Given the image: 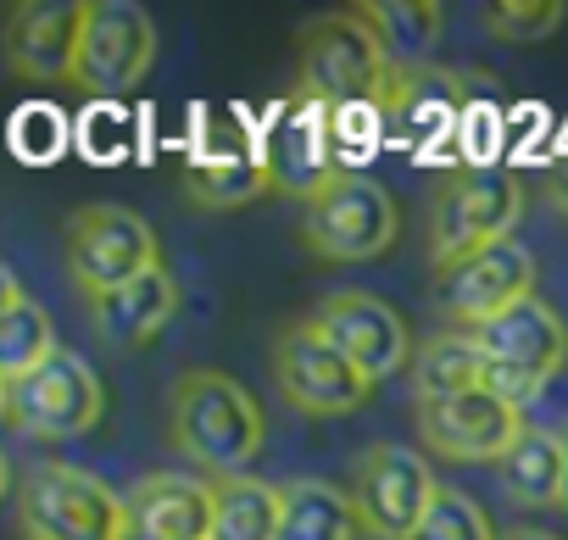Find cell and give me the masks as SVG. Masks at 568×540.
<instances>
[{"instance_id": "obj_19", "label": "cell", "mask_w": 568, "mask_h": 540, "mask_svg": "<svg viewBox=\"0 0 568 540\" xmlns=\"http://www.w3.org/2000/svg\"><path fill=\"white\" fill-rule=\"evenodd\" d=\"M173 318H179V279L168 274V267H151L145 279L118 285V291H106V296L90 302L95 335H101L106 346H118V351L151 346Z\"/></svg>"}, {"instance_id": "obj_21", "label": "cell", "mask_w": 568, "mask_h": 540, "mask_svg": "<svg viewBox=\"0 0 568 540\" xmlns=\"http://www.w3.org/2000/svg\"><path fill=\"white\" fill-rule=\"evenodd\" d=\"M363 518L352 490L329 479H291L284 485V512H278V540H357Z\"/></svg>"}, {"instance_id": "obj_15", "label": "cell", "mask_w": 568, "mask_h": 540, "mask_svg": "<svg viewBox=\"0 0 568 540\" xmlns=\"http://www.w3.org/2000/svg\"><path fill=\"white\" fill-rule=\"evenodd\" d=\"M307 318H313L374 385H379V379H396V374L413 368V357H418L407 318H402L390 302L368 296V291H329Z\"/></svg>"}, {"instance_id": "obj_20", "label": "cell", "mask_w": 568, "mask_h": 540, "mask_svg": "<svg viewBox=\"0 0 568 540\" xmlns=\"http://www.w3.org/2000/svg\"><path fill=\"white\" fill-rule=\"evenodd\" d=\"M267 190H278V184H273V167H267L262 151H206L184 167V195L206 212L251 206Z\"/></svg>"}, {"instance_id": "obj_17", "label": "cell", "mask_w": 568, "mask_h": 540, "mask_svg": "<svg viewBox=\"0 0 568 540\" xmlns=\"http://www.w3.org/2000/svg\"><path fill=\"white\" fill-rule=\"evenodd\" d=\"M262 156H267V167H273V184H278L284 195H296V201H307L324 179L346 173L335 112H329V106H313V101H296V95L278 106Z\"/></svg>"}, {"instance_id": "obj_29", "label": "cell", "mask_w": 568, "mask_h": 540, "mask_svg": "<svg viewBox=\"0 0 568 540\" xmlns=\"http://www.w3.org/2000/svg\"><path fill=\"white\" fill-rule=\"evenodd\" d=\"M546 201L568 217V156H562V162H551V173H546Z\"/></svg>"}, {"instance_id": "obj_25", "label": "cell", "mask_w": 568, "mask_h": 540, "mask_svg": "<svg viewBox=\"0 0 568 540\" xmlns=\"http://www.w3.org/2000/svg\"><path fill=\"white\" fill-rule=\"evenodd\" d=\"M501 490L518 507H562V435L557 429H524L513 451L496 462Z\"/></svg>"}, {"instance_id": "obj_18", "label": "cell", "mask_w": 568, "mask_h": 540, "mask_svg": "<svg viewBox=\"0 0 568 540\" xmlns=\"http://www.w3.org/2000/svg\"><path fill=\"white\" fill-rule=\"evenodd\" d=\"M123 540H212V479L145 473L123 490Z\"/></svg>"}, {"instance_id": "obj_8", "label": "cell", "mask_w": 568, "mask_h": 540, "mask_svg": "<svg viewBox=\"0 0 568 540\" xmlns=\"http://www.w3.org/2000/svg\"><path fill=\"white\" fill-rule=\"evenodd\" d=\"M62 251H68V274L84 291V302L145 279L151 267H162L156 256V228L118 201H90L68 217L62 228Z\"/></svg>"}, {"instance_id": "obj_30", "label": "cell", "mask_w": 568, "mask_h": 540, "mask_svg": "<svg viewBox=\"0 0 568 540\" xmlns=\"http://www.w3.org/2000/svg\"><path fill=\"white\" fill-rule=\"evenodd\" d=\"M501 540H557L551 529H513V534H501Z\"/></svg>"}, {"instance_id": "obj_10", "label": "cell", "mask_w": 568, "mask_h": 540, "mask_svg": "<svg viewBox=\"0 0 568 540\" xmlns=\"http://www.w3.org/2000/svg\"><path fill=\"white\" fill-rule=\"evenodd\" d=\"M0 407H7V424L23 429L29 440H73V435H90L101 424L106 385L79 351L62 346L34 374L0 385Z\"/></svg>"}, {"instance_id": "obj_28", "label": "cell", "mask_w": 568, "mask_h": 540, "mask_svg": "<svg viewBox=\"0 0 568 540\" xmlns=\"http://www.w3.org/2000/svg\"><path fill=\"white\" fill-rule=\"evenodd\" d=\"M562 18H568L562 0H490V7H485V29L496 40H513V45L557 34Z\"/></svg>"}, {"instance_id": "obj_13", "label": "cell", "mask_w": 568, "mask_h": 540, "mask_svg": "<svg viewBox=\"0 0 568 540\" xmlns=\"http://www.w3.org/2000/svg\"><path fill=\"white\" fill-rule=\"evenodd\" d=\"M156 62V23L134 0H90L73 84L84 95H134Z\"/></svg>"}, {"instance_id": "obj_14", "label": "cell", "mask_w": 568, "mask_h": 540, "mask_svg": "<svg viewBox=\"0 0 568 540\" xmlns=\"http://www.w3.org/2000/svg\"><path fill=\"white\" fill-rule=\"evenodd\" d=\"M524 429H529L524 407H513L490 390L418 401V440L446 462H501Z\"/></svg>"}, {"instance_id": "obj_5", "label": "cell", "mask_w": 568, "mask_h": 540, "mask_svg": "<svg viewBox=\"0 0 568 540\" xmlns=\"http://www.w3.org/2000/svg\"><path fill=\"white\" fill-rule=\"evenodd\" d=\"M18 529L23 540H123L129 512L106 479L73 462H34L18 479Z\"/></svg>"}, {"instance_id": "obj_26", "label": "cell", "mask_w": 568, "mask_h": 540, "mask_svg": "<svg viewBox=\"0 0 568 540\" xmlns=\"http://www.w3.org/2000/svg\"><path fill=\"white\" fill-rule=\"evenodd\" d=\"M413 390H418V401L485 390V351L474 346V335L468 329H440L435 340H424L418 357H413Z\"/></svg>"}, {"instance_id": "obj_11", "label": "cell", "mask_w": 568, "mask_h": 540, "mask_svg": "<svg viewBox=\"0 0 568 540\" xmlns=\"http://www.w3.org/2000/svg\"><path fill=\"white\" fill-rule=\"evenodd\" d=\"M435 496H440V479H435L429 457L413 446L379 440L352 468V501H357L363 534H374V540H413L424 512L435 507Z\"/></svg>"}, {"instance_id": "obj_27", "label": "cell", "mask_w": 568, "mask_h": 540, "mask_svg": "<svg viewBox=\"0 0 568 540\" xmlns=\"http://www.w3.org/2000/svg\"><path fill=\"white\" fill-rule=\"evenodd\" d=\"M413 540H496V529H490L485 507H479L468 490L440 485V496H435V507L424 512V523H418Z\"/></svg>"}, {"instance_id": "obj_9", "label": "cell", "mask_w": 568, "mask_h": 540, "mask_svg": "<svg viewBox=\"0 0 568 540\" xmlns=\"http://www.w3.org/2000/svg\"><path fill=\"white\" fill-rule=\"evenodd\" d=\"M267 368H273L278 396L307 418H341V412H357L374 396V379L313 318H291L273 335Z\"/></svg>"}, {"instance_id": "obj_4", "label": "cell", "mask_w": 568, "mask_h": 540, "mask_svg": "<svg viewBox=\"0 0 568 540\" xmlns=\"http://www.w3.org/2000/svg\"><path fill=\"white\" fill-rule=\"evenodd\" d=\"M485 101V84L457 73V68H396L385 95H379V129L385 145L418 156V162H446L452 145H463L474 106Z\"/></svg>"}, {"instance_id": "obj_6", "label": "cell", "mask_w": 568, "mask_h": 540, "mask_svg": "<svg viewBox=\"0 0 568 540\" xmlns=\"http://www.w3.org/2000/svg\"><path fill=\"white\" fill-rule=\"evenodd\" d=\"M474 346L485 351V390L513 407L540 401V390L568 368V324L540 296L474 329Z\"/></svg>"}, {"instance_id": "obj_7", "label": "cell", "mask_w": 568, "mask_h": 540, "mask_svg": "<svg viewBox=\"0 0 568 540\" xmlns=\"http://www.w3.org/2000/svg\"><path fill=\"white\" fill-rule=\"evenodd\" d=\"M396 201L379 179L346 167L302 201V240L329 262H374L396 245Z\"/></svg>"}, {"instance_id": "obj_1", "label": "cell", "mask_w": 568, "mask_h": 540, "mask_svg": "<svg viewBox=\"0 0 568 540\" xmlns=\"http://www.w3.org/2000/svg\"><path fill=\"white\" fill-rule=\"evenodd\" d=\"M168 440L212 479L245 473L262 451V407L223 368H184L168 390Z\"/></svg>"}, {"instance_id": "obj_12", "label": "cell", "mask_w": 568, "mask_h": 540, "mask_svg": "<svg viewBox=\"0 0 568 540\" xmlns=\"http://www.w3.org/2000/svg\"><path fill=\"white\" fill-rule=\"evenodd\" d=\"M529 296H535V251L524 240H496V245H479V251L435 267V307L452 324H463L468 335L485 329L490 318L513 313Z\"/></svg>"}, {"instance_id": "obj_2", "label": "cell", "mask_w": 568, "mask_h": 540, "mask_svg": "<svg viewBox=\"0 0 568 540\" xmlns=\"http://www.w3.org/2000/svg\"><path fill=\"white\" fill-rule=\"evenodd\" d=\"M390 57L379 45V34L368 29V18L352 12H329L313 18L296 40V101L329 106V112H352V106H379L385 84H390Z\"/></svg>"}, {"instance_id": "obj_24", "label": "cell", "mask_w": 568, "mask_h": 540, "mask_svg": "<svg viewBox=\"0 0 568 540\" xmlns=\"http://www.w3.org/2000/svg\"><path fill=\"white\" fill-rule=\"evenodd\" d=\"M357 12L379 34L390 68H429V57L440 45V29H446V12L435 7V0H368V7H357Z\"/></svg>"}, {"instance_id": "obj_22", "label": "cell", "mask_w": 568, "mask_h": 540, "mask_svg": "<svg viewBox=\"0 0 568 540\" xmlns=\"http://www.w3.org/2000/svg\"><path fill=\"white\" fill-rule=\"evenodd\" d=\"M57 351H62V346H57L51 313L7 274V296H0V385L34 374V368L51 363Z\"/></svg>"}, {"instance_id": "obj_31", "label": "cell", "mask_w": 568, "mask_h": 540, "mask_svg": "<svg viewBox=\"0 0 568 540\" xmlns=\"http://www.w3.org/2000/svg\"><path fill=\"white\" fill-rule=\"evenodd\" d=\"M557 435H562V507H568V424Z\"/></svg>"}, {"instance_id": "obj_3", "label": "cell", "mask_w": 568, "mask_h": 540, "mask_svg": "<svg viewBox=\"0 0 568 540\" xmlns=\"http://www.w3.org/2000/svg\"><path fill=\"white\" fill-rule=\"evenodd\" d=\"M518 217H524V179L513 167H496V162L440 167V179L429 190V256H435V267H446L479 245L513 240Z\"/></svg>"}, {"instance_id": "obj_23", "label": "cell", "mask_w": 568, "mask_h": 540, "mask_svg": "<svg viewBox=\"0 0 568 540\" xmlns=\"http://www.w3.org/2000/svg\"><path fill=\"white\" fill-rule=\"evenodd\" d=\"M284 485H267L256 473L212 479V540H278Z\"/></svg>"}, {"instance_id": "obj_16", "label": "cell", "mask_w": 568, "mask_h": 540, "mask_svg": "<svg viewBox=\"0 0 568 540\" xmlns=\"http://www.w3.org/2000/svg\"><path fill=\"white\" fill-rule=\"evenodd\" d=\"M84 23V0H23L7 18V68L29 84H73Z\"/></svg>"}]
</instances>
